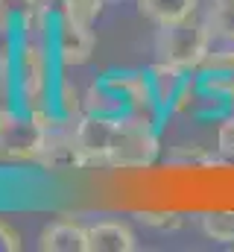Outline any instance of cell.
<instances>
[{
  "mask_svg": "<svg viewBox=\"0 0 234 252\" xmlns=\"http://www.w3.org/2000/svg\"><path fill=\"white\" fill-rule=\"evenodd\" d=\"M21 235L6 220H0V252H21Z\"/></svg>",
  "mask_w": 234,
  "mask_h": 252,
  "instance_id": "20",
  "label": "cell"
},
{
  "mask_svg": "<svg viewBox=\"0 0 234 252\" xmlns=\"http://www.w3.org/2000/svg\"><path fill=\"white\" fill-rule=\"evenodd\" d=\"M158 129L149 124H141L135 118H120L115 147L109 153V167L120 170H138V167H149L158 158Z\"/></svg>",
  "mask_w": 234,
  "mask_h": 252,
  "instance_id": "4",
  "label": "cell"
},
{
  "mask_svg": "<svg viewBox=\"0 0 234 252\" xmlns=\"http://www.w3.org/2000/svg\"><path fill=\"white\" fill-rule=\"evenodd\" d=\"M0 30H3V27H0Z\"/></svg>",
  "mask_w": 234,
  "mask_h": 252,
  "instance_id": "22",
  "label": "cell"
},
{
  "mask_svg": "<svg viewBox=\"0 0 234 252\" xmlns=\"http://www.w3.org/2000/svg\"><path fill=\"white\" fill-rule=\"evenodd\" d=\"M170 164H178V167H211V164H220V158L214 153H208L205 147H196V144H181L176 147L173 153L167 156Z\"/></svg>",
  "mask_w": 234,
  "mask_h": 252,
  "instance_id": "16",
  "label": "cell"
},
{
  "mask_svg": "<svg viewBox=\"0 0 234 252\" xmlns=\"http://www.w3.org/2000/svg\"><path fill=\"white\" fill-rule=\"evenodd\" d=\"M199 0H138V9L144 18H149L155 27H164V24H178V21H187L193 18Z\"/></svg>",
  "mask_w": 234,
  "mask_h": 252,
  "instance_id": "11",
  "label": "cell"
},
{
  "mask_svg": "<svg viewBox=\"0 0 234 252\" xmlns=\"http://www.w3.org/2000/svg\"><path fill=\"white\" fill-rule=\"evenodd\" d=\"M50 109L56 112L61 121H76L82 115V94L76 91V82L64 73V67H58L56 82H53V100H50Z\"/></svg>",
  "mask_w": 234,
  "mask_h": 252,
  "instance_id": "12",
  "label": "cell"
},
{
  "mask_svg": "<svg viewBox=\"0 0 234 252\" xmlns=\"http://www.w3.org/2000/svg\"><path fill=\"white\" fill-rule=\"evenodd\" d=\"M144 226H152V229H178L181 226V217L176 211H138L135 214Z\"/></svg>",
  "mask_w": 234,
  "mask_h": 252,
  "instance_id": "19",
  "label": "cell"
},
{
  "mask_svg": "<svg viewBox=\"0 0 234 252\" xmlns=\"http://www.w3.org/2000/svg\"><path fill=\"white\" fill-rule=\"evenodd\" d=\"M202 232L217 244H234V208L208 211L202 217Z\"/></svg>",
  "mask_w": 234,
  "mask_h": 252,
  "instance_id": "15",
  "label": "cell"
},
{
  "mask_svg": "<svg viewBox=\"0 0 234 252\" xmlns=\"http://www.w3.org/2000/svg\"><path fill=\"white\" fill-rule=\"evenodd\" d=\"M35 164H41L50 173H70V170L88 167V158H85L82 147L76 144L73 129H61L58 126V129H53L47 135V144H44V150H41Z\"/></svg>",
  "mask_w": 234,
  "mask_h": 252,
  "instance_id": "7",
  "label": "cell"
},
{
  "mask_svg": "<svg viewBox=\"0 0 234 252\" xmlns=\"http://www.w3.org/2000/svg\"><path fill=\"white\" fill-rule=\"evenodd\" d=\"M50 129L24 109H3L0 106V156L12 161H38Z\"/></svg>",
  "mask_w": 234,
  "mask_h": 252,
  "instance_id": "3",
  "label": "cell"
},
{
  "mask_svg": "<svg viewBox=\"0 0 234 252\" xmlns=\"http://www.w3.org/2000/svg\"><path fill=\"white\" fill-rule=\"evenodd\" d=\"M196 73H234V44L208 50V56L196 67Z\"/></svg>",
  "mask_w": 234,
  "mask_h": 252,
  "instance_id": "17",
  "label": "cell"
},
{
  "mask_svg": "<svg viewBox=\"0 0 234 252\" xmlns=\"http://www.w3.org/2000/svg\"><path fill=\"white\" fill-rule=\"evenodd\" d=\"M146 76H149V88H152L155 103L164 109V115H173L176 103H178L181 91L187 88L193 70H184V67L170 62H155L152 67H146Z\"/></svg>",
  "mask_w": 234,
  "mask_h": 252,
  "instance_id": "8",
  "label": "cell"
},
{
  "mask_svg": "<svg viewBox=\"0 0 234 252\" xmlns=\"http://www.w3.org/2000/svg\"><path fill=\"white\" fill-rule=\"evenodd\" d=\"M88 229V252H132L138 250L135 232L123 220H97Z\"/></svg>",
  "mask_w": 234,
  "mask_h": 252,
  "instance_id": "10",
  "label": "cell"
},
{
  "mask_svg": "<svg viewBox=\"0 0 234 252\" xmlns=\"http://www.w3.org/2000/svg\"><path fill=\"white\" fill-rule=\"evenodd\" d=\"M217 153L223 158L234 161V112L220 118V129H217Z\"/></svg>",
  "mask_w": 234,
  "mask_h": 252,
  "instance_id": "18",
  "label": "cell"
},
{
  "mask_svg": "<svg viewBox=\"0 0 234 252\" xmlns=\"http://www.w3.org/2000/svg\"><path fill=\"white\" fill-rule=\"evenodd\" d=\"M12 79L15 97L24 112H44L53 100V82L58 73V62L53 56L50 38H18L12 50Z\"/></svg>",
  "mask_w": 234,
  "mask_h": 252,
  "instance_id": "1",
  "label": "cell"
},
{
  "mask_svg": "<svg viewBox=\"0 0 234 252\" xmlns=\"http://www.w3.org/2000/svg\"><path fill=\"white\" fill-rule=\"evenodd\" d=\"M217 3H232V0H217Z\"/></svg>",
  "mask_w": 234,
  "mask_h": 252,
  "instance_id": "21",
  "label": "cell"
},
{
  "mask_svg": "<svg viewBox=\"0 0 234 252\" xmlns=\"http://www.w3.org/2000/svg\"><path fill=\"white\" fill-rule=\"evenodd\" d=\"M211 30L205 21H178V24H164L155 32V53L158 62L178 64L184 70H196L202 59L211 50Z\"/></svg>",
  "mask_w": 234,
  "mask_h": 252,
  "instance_id": "2",
  "label": "cell"
},
{
  "mask_svg": "<svg viewBox=\"0 0 234 252\" xmlns=\"http://www.w3.org/2000/svg\"><path fill=\"white\" fill-rule=\"evenodd\" d=\"M94 30L91 24H82L76 18H67V15H53V27H50V47H53V56H56L58 67H76V64H85L94 53Z\"/></svg>",
  "mask_w": 234,
  "mask_h": 252,
  "instance_id": "5",
  "label": "cell"
},
{
  "mask_svg": "<svg viewBox=\"0 0 234 252\" xmlns=\"http://www.w3.org/2000/svg\"><path fill=\"white\" fill-rule=\"evenodd\" d=\"M53 15H67V18H76L82 24H94L103 12V3L106 0H41Z\"/></svg>",
  "mask_w": 234,
  "mask_h": 252,
  "instance_id": "13",
  "label": "cell"
},
{
  "mask_svg": "<svg viewBox=\"0 0 234 252\" xmlns=\"http://www.w3.org/2000/svg\"><path fill=\"white\" fill-rule=\"evenodd\" d=\"M205 24H208L214 38H220L223 44H234V0L232 3H217L214 0Z\"/></svg>",
  "mask_w": 234,
  "mask_h": 252,
  "instance_id": "14",
  "label": "cell"
},
{
  "mask_svg": "<svg viewBox=\"0 0 234 252\" xmlns=\"http://www.w3.org/2000/svg\"><path fill=\"white\" fill-rule=\"evenodd\" d=\"M70 129H73V138H76V144L82 147V153L88 158V167H109V153L115 147L120 118L82 112L70 124Z\"/></svg>",
  "mask_w": 234,
  "mask_h": 252,
  "instance_id": "6",
  "label": "cell"
},
{
  "mask_svg": "<svg viewBox=\"0 0 234 252\" xmlns=\"http://www.w3.org/2000/svg\"><path fill=\"white\" fill-rule=\"evenodd\" d=\"M41 252H88V229L76 223L73 217L53 220L38 235Z\"/></svg>",
  "mask_w": 234,
  "mask_h": 252,
  "instance_id": "9",
  "label": "cell"
}]
</instances>
